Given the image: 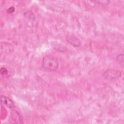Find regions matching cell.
Returning a JSON list of instances; mask_svg holds the SVG:
<instances>
[{
  "label": "cell",
  "instance_id": "52a82bcc",
  "mask_svg": "<svg viewBox=\"0 0 124 124\" xmlns=\"http://www.w3.org/2000/svg\"><path fill=\"white\" fill-rule=\"evenodd\" d=\"M117 61L119 63L120 65H122V66H124V55L123 54H121L118 55L117 57Z\"/></svg>",
  "mask_w": 124,
  "mask_h": 124
},
{
  "label": "cell",
  "instance_id": "30bf717a",
  "mask_svg": "<svg viewBox=\"0 0 124 124\" xmlns=\"http://www.w3.org/2000/svg\"><path fill=\"white\" fill-rule=\"evenodd\" d=\"M15 10V7L14 6H11L6 11L7 13H8V14H11L12 13H13Z\"/></svg>",
  "mask_w": 124,
  "mask_h": 124
},
{
  "label": "cell",
  "instance_id": "277c9868",
  "mask_svg": "<svg viewBox=\"0 0 124 124\" xmlns=\"http://www.w3.org/2000/svg\"><path fill=\"white\" fill-rule=\"evenodd\" d=\"M0 102L2 104L5 105L9 108L13 109L15 107L14 102L7 96L1 95L0 97Z\"/></svg>",
  "mask_w": 124,
  "mask_h": 124
},
{
  "label": "cell",
  "instance_id": "8992f818",
  "mask_svg": "<svg viewBox=\"0 0 124 124\" xmlns=\"http://www.w3.org/2000/svg\"><path fill=\"white\" fill-rule=\"evenodd\" d=\"M52 47L57 51H59V52H64L67 50V48L64 46H62V45L61 44H59L58 43L57 44H54V45H52Z\"/></svg>",
  "mask_w": 124,
  "mask_h": 124
},
{
  "label": "cell",
  "instance_id": "9c48e42d",
  "mask_svg": "<svg viewBox=\"0 0 124 124\" xmlns=\"http://www.w3.org/2000/svg\"><path fill=\"white\" fill-rule=\"evenodd\" d=\"M0 72L1 75H7L8 74V70L5 67H1L0 69Z\"/></svg>",
  "mask_w": 124,
  "mask_h": 124
},
{
  "label": "cell",
  "instance_id": "3957f363",
  "mask_svg": "<svg viewBox=\"0 0 124 124\" xmlns=\"http://www.w3.org/2000/svg\"><path fill=\"white\" fill-rule=\"evenodd\" d=\"M66 40L67 42L74 47H78L81 45L80 40L72 34H67L66 36Z\"/></svg>",
  "mask_w": 124,
  "mask_h": 124
},
{
  "label": "cell",
  "instance_id": "ba28073f",
  "mask_svg": "<svg viewBox=\"0 0 124 124\" xmlns=\"http://www.w3.org/2000/svg\"><path fill=\"white\" fill-rule=\"evenodd\" d=\"M94 2H95L96 3H98V4L100 5H108V4L109 3L110 1L109 0H97V1H93Z\"/></svg>",
  "mask_w": 124,
  "mask_h": 124
},
{
  "label": "cell",
  "instance_id": "6da1fadb",
  "mask_svg": "<svg viewBox=\"0 0 124 124\" xmlns=\"http://www.w3.org/2000/svg\"><path fill=\"white\" fill-rule=\"evenodd\" d=\"M42 65L43 68L49 71H54L56 70L59 66L58 60L51 55L45 56L42 62Z\"/></svg>",
  "mask_w": 124,
  "mask_h": 124
},
{
  "label": "cell",
  "instance_id": "5b68a950",
  "mask_svg": "<svg viewBox=\"0 0 124 124\" xmlns=\"http://www.w3.org/2000/svg\"><path fill=\"white\" fill-rule=\"evenodd\" d=\"M11 121L14 122L15 123H22V119L20 114L15 110H13L11 112Z\"/></svg>",
  "mask_w": 124,
  "mask_h": 124
},
{
  "label": "cell",
  "instance_id": "7a4b0ae2",
  "mask_svg": "<svg viewBox=\"0 0 124 124\" xmlns=\"http://www.w3.org/2000/svg\"><path fill=\"white\" fill-rule=\"evenodd\" d=\"M122 75L121 71L115 69H107L102 73V77L108 80H115Z\"/></svg>",
  "mask_w": 124,
  "mask_h": 124
}]
</instances>
